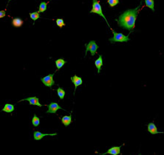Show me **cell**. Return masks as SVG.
Here are the masks:
<instances>
[{
	"label": "cell",
	"instance_id": "obj_1",
	"mask_svg": "<svg viewBox=\"0 0 164 155\" xmlns=\"http://www.w3.org/2000/svg\"><path fill=\"white\" fill-rule=\"evenodd\" d=\"M140 7V5L134 9H129L125 11L124 14H121L119 16L118 20V26L128 30H133L134 25H135V22L136 19H137V14L139 13Z\"/></svg>",
	"mask_w": 164,
	"mask_h": 155
},
{
	"label": "cell",
	"instance_id": "obj_2",
	"mask_svg": "<svg viewBox=\"0 0 164 155\" xmlns=\"http://www.w3.org/2000/svg\"><path fill=\"white\" fill-rule=\"evenodd\" d=\"M90 14H98L99 16H101V17H103L105 19V21H106V22L107 23V24L109 27V22H107L106 17H105L104 14H103L101 5L98 0H93V8H92V10L90 11Z\"/></svg>",
	"mask_w": 164,
	"mask_h": 155
},
{
	"label": "cell",
	"instance_id": "obj_3",
	"mask_svg": "<svg viewBox=\"0 0 164 155\" xmlns=\"http://www.w3.org/2000/svg\"><path fill=\"white\" fill-rule=\"evenodd\" d=\"M113 33V38L109 39V42L114 43V42H127L129 41V35L124 36V34L121 33H116L114 30H112Z\"/></svg>",
	"mask_w": 164,
	"mask_h": 155
},
{
	"label": "cell",
	"instance_id": "obj_4",
	"mask_svg": "<svg viewBox=\"0 0 164 155\" xmlns=\"http://www.w3.org/2000/svg\"><path fill=\"white\" fill-rule=\"evenodd\" d=\"M86 46V52H85V55H87V53L88 51L90 52L91 53V55L94 56L95 54L97 53V50L98 49V47L96 44V42L95 41H90L89 44L85 45Z\"/></svg>",
	"mask_w": 164,
	"mask_h": 155
},
{
	"label": "cell",
	"instance_id": "obj_5",
	"mask_svg": "<svg viewBox=\"0 0 164 155\" xmlns=\"http://www.w3.org/2000/svg\"><path fill=\"white\" fill-rule=\"evenodd\" d=\"M53 76L54 74H49L48 76L41 78V81L43 83L44 85L47 86V87L51 88L55 84V81L53 80Z\"/></svg>",
	"mask_w": 164,
	"mask_h": 155
},
{
	"label": "cell",
	"instance_id": "obj_6",
	"mask_svg": "<svg viewBox=\"0 0 164 155\" xmlns=\"http://www.w3.org/2000/svg\"><path fill=\"white\" fill-rule=\"evenodd\" d=\"M47 107H48V110L47 111V114L49 113L55 114L58 109H63V110H65V109H62V107H61L60 106L57 104V103H55V102L50 103L49 105H47Z\"/></svg>",
	"mask_w": 164,
	"mask_h": 155
},
{
	"label": "cell",
	"instance_id": "obj_7",
	"mask_svg": "<svg viewBox=\"0 0 164 155\" xmlns=\"http://www.w3.org/2000/svg\"><path fill=\"white\" fill-rule=\"evenodd\" d=\"M28 101L29 104H30V105H33V106H38V107H42V105L39 103V98L37 97H30V98H24L22 99V100H21L19 102H21V101Z\"/></svg>",
	"mask_w": 164,
	"mask_h": 155
},
{
	"label": "cell",
	"instance_id": "obj_8",
	"mask_svg": "<svg viewBox=\"0 0 164 155\" xmlns=\"http://www.w3.org/2000/svg\"><path fill=\"white\" fill-rule=\"evenodd\" d=\"M57 135V133H53V134H43L42 132L39 131H35L33 133V138L35 140H42L44 137L46 136H55Z\"/></svg>",
	"mask_w": 164,
	"mask_h": 155
},
{
	"label": "cell",
	"instance_id": "obj_9",
	"mask_svg": "<svg viewBox=\"0 0 164 155\" xmlns=\"http://www.w3.org/2000/svg\"><path fill=\"white\" fill-rule=\"evenodd\" d=\"M121 146H114L109 148L106 152L104 154H99L100 155H106V154H112V155H118L121 154Z\"/></svg>",
	"mask_w": 164,
	"mask_h": 155
},
{
	"label": "cell",
	"instance_id": "obj_10",
	"mask_svg": "<svg viewBox=\"0 0 164 155\" xmlns=\"http://www.w3.org/2000/svg\"><path fill=\"white\" fill-rule=\"evenodd\" d=\"M71 81L75 86V91L76 90L77 87L79 86H81L82 84V83H83L82 78L81 77H78V76H77L76 75H75L74 76L71 77Z\"/></svg>",
	"mask_w": 164,
	"mask_h": 155
},
{
	"label": "cell",
	"instance_id": "obj_11",
	"mask_svg": "<svg viewBox=\"0 0 164 155\" xmlns=\"http://www.w3.org/2000/svg\"><path fill=\"white\" fill-rule=\"evenodd\" d=\"M148 132L152 135H157V134L163 133V132H158L157 131V126L154 123H149L148 124Z\"/></svg>",
	"mask_w": 164,
	"mask_h": 155
},
{
	"label": "cell",
	"instance_id": "obj_12",
	"mask_svg": "<svg viewBox=\"0 0 164 155\" xmlns=\"http://www.w3.org/2000/svg\"><path fill=\"white\" fill-rule=\"evenodd\" d=\"M95 65H96V68L98 69V73H100V72H101V67L103 66L102 55H99V57H98V59L96 60V61H95Z\"/></svg>",
	"mask_w": 164,
	"mask_h": 155
},
{
	"label": "cell",
	"instance_id": "obj_13",
	"mask_svg": "<svg viewBox=\"0 0 164 155\" xmlns=\"http://www.w3.org/2000/svg\"><path fill=\"white\" fill-rule=\"evenodd\" d=\"M14 109H14V105L10 104H6L5 105L4 108L2 109V111L5 112H7V113H11V112H14Z\"/></svg>",
	"mask_w": 164,
	"mask_h": 155
},
{
	"label": "cell",
	"instance_id": "obj_14",
	"mask_svg": "<svg viewBox=\"0 0 164 155\" xmlns=\"http://www.w3.org/2000/svg\"><path fill=\"white\" fill-rule=\"evenodd\" d=\"M62 122L65 125V126L67 127L72 122V115H70L69 116H64L62 118Z\"/></svg>",
	"mask_w": 164,
	"mask_h": 155
},
{
	"label": "cell",
	"instance_id": "obj_15",
	"mask_svg": "<svg viewBox=\"0 0 164 155\" xmlns=\"http://www.w3.org/2000/svg\"><path fill=\"white\" fill-rule=\"evenodd\" d=\"M24 22H23L22 19H21L20 18H14L12 21V24L13 26L16 27H19L22 25Z\"/></svg>",
	"mask_w": 164,
	"mask_h": 155
},
{
	"label": "cell",
	"instance_id": "obj_16",
	"mask_svg": "<svg viewBox=\"0 0 164 155\" xmlns=\"http://www.w3.org/2000/svg\"><path fill=\"white\" fill-rule=\"evenodd\" d=\"M55 66H56L57 67V70H60L61 68H62V67L65 64H66V61H65L63 58H59V59L56 60V61H55Z\"/></svg>",
	"mask_w": 164,
	"mask_h": 155
},
{
	"label": "cell",
	"instance_id": "obj_17",
	"mask_svg": "<svg viewBox=\"0 0 164 155\" xmlns=\"http://www.w3.org/2000/svg\"><path fill=\"white\" fill-rule=\"evenodd\" d=\"M146 6L150 8L152 11H155V2L154 0H145Z\"/></svg>",
	"mask_w": 164,
	"mask_h": 155
},
{
	"label": "cell",
	"instance_id": "obj_18",
	"mask_svg": "<svg viewBox=\"0 0 164 155\" xmlns=\"http://www.w3.org/2000/svg\"><path fill=\"white\" fill-rule=\"evenodd\" d=\"M32 124H33V126L35 127L39 126V124H40V118H39V117H38L36 114H34L33 117V119H32Z\"/></svg>",
	"mask_w": 164,
	"mask_h": 155
},
{
	"label": "cell",
	"instance_id": "obj_19",
	"mask_svg": "<svg viewBox=\"0 0 164 155\" xmlns=\"http://www.w3.org/2000/svg\"><path fill=\"white\" fill-rule=\"evenodd\" d=\"M47 3L45 2H42L41 4L39 5V13H44L45 11L47 10Z\"/></svg>",
	"mask_w": 164,
	"mask_h": 155
},
{
	"label": "cell",
	"instance_id": "obj_20",
	"mask_svg": "<svg viewBox=\"0 0 164 155\" xmlns=\"http://www.w3.org/2000/svg\"><path fill=\"white\" fill-rule=\"evenodd\" d=\"M57 94H58V97H59L61 100H63L65 95V91L62 88L58 87V89H57Z\"/></svg>",
	"mask_w": 164,
	"mask_h": 155
},
{
	"label": "cell",
	"instance_id": "obj_21",
	"mask_svg": "<svg viewBox=\"0 0 164 155\" xmlns=\"http://www.w3.org/2000/svg\"><path fill=\"white\" fill-rule=\"evenodd\" d=\"M30 17L32 20H33L34 22L36 21L38 19H39L40 16H39V13L36 11V12H33V13H30Z\"/></svg>",
	"mask_w": 164,
	"mask_h": 155
},
{
	"label": "cell",
	"instance_id": "obj_22",
	"mask_svg": "<svg viewBox=\"0 0 164 155\" xmlns=\"http://www.w3.org/2000/svg\"><path fill=\"white\" fill-rule=\"evenodd\" d=\"M107 2L111 8H113L118 4L119 0H108Z\"/></svg>",
	"mask_w": 164,
	"mask_h": 155
},
{
	"label": "cell",
	"instance_id": "obj_23",
	"mask_svg": "<svg viewBox=\"0 0 164 155\" xmlns=\"http://www.w3.org/2000/svg\"><path fill=\"white\" fill-rule=\"evenodd\" d=\"M56 24L58 27H59L60 28H62L63 26L65 25V23L62 19H56Z\"/></svg>",
	"mask_w": 164,
	"mask_h": 155
},
{
	"label": "cell",
	"instance_id": "obj_24",
	"mask_svg": "<svg viewBox=\"0 0 164 155\" xmlns=\"http://www.w3.org/2000/svg\"><path fill=\"white\" fill-rule=\"evenodd\" d=\"M6 15V13L5 11H0V19H2V18L5 17Z\"/></svg>",
	"mask_w": 164,
	"mask_h": 155
},
{
	"label": "cell",
	"instance_id": "obj_25",
	"mask_svg": "<svg viewBox=\"0 0 164 155\" xmlns=\"http://www.w3.org/2000/svg\"><path fill=\"white\" fill-rule=\"evenodd\" d=\"M11 1V0H8V3H9Z\"/></svg>",
	"mask_w": 164,
	"mask_h": 155
},
{
	"label": "cell",
	"instance_id": "obj_26",
	"mask_svg": "<svg viewBox=\"0 0 164 155\" xmlns=\"http://www.w3.org/2000/svg\"><path fill=\"white\" fill-rule=\"evenodd\" d=\"M138 155H140V154H138Z\"/></svg>",
	"mask_w": 164,
	"mask_h": 155
}]
</instances>
